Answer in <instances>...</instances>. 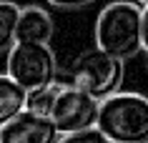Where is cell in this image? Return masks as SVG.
I'll return each mask as SVG.
<instances>
[{
	"label": "cell",
	"instance_id": "obj_1",
	"mask_svg": "<svg viewBox=\"0 0 148 143\" xmlns=\"http://www.w3.org/2000/svg\"><path fill=\"white\" fill-rule=\"evenodd\" d=\"M95 48L113 58L128 60L143 50V5L113 0L95 20Z\"/></svg>",
	"mask_w": 148,
	"mask_h": 143
},
{
	"label": "cell",
	"instance_id": "obj_2",
	"mask_svg": "<svg viewBox=\"0 0 148 143\" xmlns=\"http://www.w3.org/2000/svg\"><path fill=\"white\" fill-rule=\"evenodd\" d=\"M98 128L110 143H148V98L118 90L101 101Z\"/></svg>",
	"mask_w": 148,
	"mask_h": 143
},
{
	"label": "cell",
	"instance_id": "obj_3",
	"mask_svg": "<svg viewBox=\"0 0 148 143\" xmlns=\"http://www.w3.org/2000/svg\"><path fill=\"white\" fill-rule=\"evenodd\" d=\"M123 73H125V60L103 53L101 48H90V50H83L70 63V68L65 70V78L70 86L90 93L98 101H106L121 90Z\"/></svg>",
	"mask_w": 148,
	"mask_h": 143
},
{
	"label": "cell",
	"instance_id": "obj_4",
	"mask_svg": "<svg viewBox=\"0 0 148 143\" xmlns=\"http://www.w3.org/2000/svg\"><path fill=\"white\" fill-rule=\"evenodd\" d=\"M8 75L25 90H35L58 78V63L50 43H15L8 53Z\"/></svg>",
	"mask_w": 148,
	"mask_h": 143
},
{
	"label": "cell",
	"instance_id": "obj_5",
	"mask_svg": "<svg viewBox=\"0 0 148 143\" xmlns=\"http://www.w3.org/2000/svg\"><path fill=\"white\" fill-rule=\"evenodd\" d=\"M98 111H101L98 98H93L90 93L68 83L58 95L50 118L58 126V131L65 135V133H75V131H86V128L98 126Z\"/></svg>",
	"mask_w": 148,
	"mask_h": 143
},
{
	"label": "cell",
	"instance_id": "obj_6",
	"mask_svg": "<svg viewBox=\"0 0 148 143\" xmlns=\"http://www.w3.org/2000/svg\"><path fill=\"white\" fill-rule=\"evenodd\" d=\"M60 135L50 116H40L28 108L0 128V143H58Z\"/></svg>",
	"mask_w": 148,
	"mask_h": 143
},
{
	"label": "cell",
	"instance_id": "obj_7",
	"mask_svg": "<svg viewBox=\"0 0 148 143\" xmlns=\"http://www.w3.org/2000/svg\"><path fill=\"white\" fill-rule=\"evenodd\" d=\"M53 18L40 5L20 8L15 25V43H50L53 38Z\"/></svg>",
	"mask_w": 148,
	"mask_h": 143
},
{
	"label": "cell",
	"instance_id": "obj_8",
	"mask_svg": "<svg viewBox=\"0 0 148 143\" xmlns=\"http://www.w3.org/2000/svg\"><path fill=\"white\" fill-rule=\"evenodd\" d=\"M25 108H28V90L20 83H15L8 73L0 75V128Z\"/></svg>",
	"mask_w": 148,
	"mask_h": 143
},
{
	"label": "cell",
	"instance_id": "obj_9",
	"mask_svg": "<svg viewBox=\"0 0 148 143\" xmlns=\"http://www.w3.org/2000/svg\"><path fill=\"white\" fill-rule=\"evenodd\" d=\"M68 86V78L65 73H58V78L48 86H40L35 90H28V111L33 113H40V116H50L53 113V105L58 101L60 90Z\"/></svg>",
	"mask_w": 148,
	"mask_h": 143
},
{
	"label": "cell",
	"instance_id": "obj_10",
	"mask_svg": "<svg viewBox=\"0 0 148 143\" xmlns=\"http://www.w3.org/2000/svg\"><path fill=\"white\" fill-rule=\"evenodd\" d=\"M20 8L10 0H0V55L10 53V48L15 45V25Z\"/></svg>",
	"mask_w": 148,
	"mask_h": 143
},
{
	"label": "cell",
	"instance_id": "obj_11",
	"mask_svg": "<svg viewBox=\"0 0 148 143\" xmlns=\"http://www.w3.org/2000/svg\"><path fill=\"white\" fill-rule=\"evenodd\" d=\"M58 143H110V141L103 135V131L98 126H93V128H86V131H75V133L60 135Z\"/></svg>",
	"mask_w": 148,
	"mask_h": 143
},
{
	"label": "cell",
	"instance_id": "obj_12",
	"mask_svg": "<svg viewBox=\"0 0 148 143\" xmlns=\"http://www.w3.org/2000/svg\"><path fill=\"white\" fill-rule=\"evenodd\" d=\"M53 8H60V10H78V8H86L90 5L93 0H48Z\"/></svg>",
	"mask_w": 148,
	"mask_h": 143
},
{
	"label": "cell",
	"instance_id": "obj_13",
	"mask_svg": "<svg viewBox=\"0 0 148 143\" xmlns=\"http://www.w3.org/2000/svg\"><path fill=\"white\" fill-rule=\"evenodd\" d=\"M143 50L148 53V5H143Z\"/></svg>",
	"mask_w": 148,
	"mask_h": 143
},
{
	"label": "cell",
	"instance_id": "obj_14",
	"mask_svg": "<svg viewBox=\"0 0 148 143\" xmlns=\"http://www.w3.org/2000/svg\"><path fill=\"white\" fill-rule=\"evenodd\" d=\"M136 3H140V5H148V0H136Z\"/></svg>",
	"mask_w": 148,
	"mask_h": 143
},
{
	"label": "cell",
	"instance_id": "obj_15",
	"mask_svg": "<svg viewBox=\"0 0 148 143\" xmlns=\"http://www.w3.org/2000/svg\"><path fill=\"white\" fill-rule=\"evenodd\" d=\"M146 68H148V53H146Z\"/></svg>",
	"mask_w": 148,
	"mask_h": 143
}]
</instances>
